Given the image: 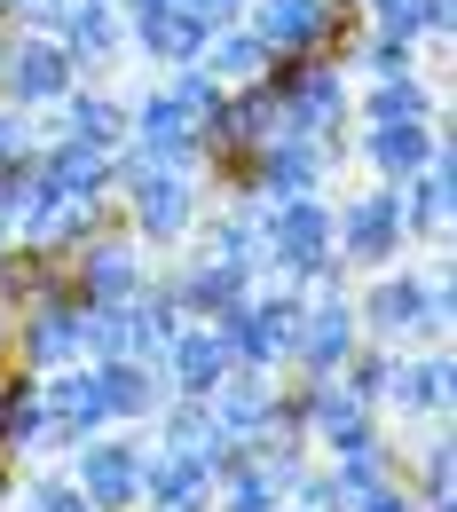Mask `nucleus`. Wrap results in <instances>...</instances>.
<instances>
[{"label": "nucleus", "mask_w": 457, "mask_h": 512, "mask_svg": "<svg viewBox=\"0 0 457 512\" xmlns=\"http://www.w3.org/2000/svg\"><path fill=\"white\" fill-rule=\"evenodd\" d=\"M142 457H150V426H103L64 457V473L87 512H142Z\"/></svg>", "instance_id": "1"}, {"label": "nucleus", "mask_w": 457, "mask_h": 512, "mask_svg": "<svg viewBox=\"0 0 457 512\" xmlns=\"http://www.w3.org/2000/svg\"><path fill=\"white\" fill-rule=\"evenodd\" d=\"M40 410H48L40 457H71L87 434H103V426H111V386H103V363H64V371H40Z\"/></svg>", "instance_id": "2"}, {"label": "nucleus", "mask_w": 457, "mask_h": 512, "mask_svg": "<svg viewBox=\"0 0 457 512\" xmlns=\"http://www.w3.org/2000/svg\"><path fill=\"white\" fill-rule=\"evenodd\" d=\"M8 363H16V371H64V363H87V300H79V292H56V300L16 308Z\"/></svg>", "instance_id": "3"}, {"label": "nucleus", "mask_w": 457, "mask_h": 512, "mask_svg": "<svg viewBox=\"0 0 457 512\" xmlns=\"http://www.w3.org/2000/svg\"><path fill=\"white\" fill-rule=\"evenodd\" d=\"M355 323H363L371 347H394V355L426 347V276H418L410 260H402V268H379V276L355 292Z\"/></svg>", "instance_id": "4"}, {"label": "nucleus", "mask_w": 457, "mask_h": 512, "mask_svg": "<svg viewBox=\"0 0 457 512\" xmlns=\"http://www.w3.org/2000/svg\"><path fill=\"white\" fill-rule=\"evenodd\" d=\"M331 245H339V268H363V276H379L402 260V197L394 190H363L347 197L339 213H331Z\"/></svg>", "instance_id": "5"}, {"label": "nucleus", "mask_w": 457, "mask_h": 512, "mask_svg": "<svg viewBox=\"0 0 457 512\" xmlns=\"http://www.w3.org/2000/svg\"><path fill=\"white\" fill-rule=\"evenodd\" d=\"M363 347V323H355V292H308V316H300V339H292V379H339V363Z\"/></svg>", "instance_id": "6"}, {"label": "nucleus", "mask_w": 457, "mask_h": 512, "mask_svg": "<svg viewBox=\"0 0 457 512\" xmlns=\"http://www.w3.org/2000/svg\"><path fill=\"white\" fill-rule=\"evenodd\" d=\"M450 402H457V363H450V347H410V355H394V379L387 394H379V418L387 426H418V418H450Z\"/></svg>", "instance_id": "7"}, {"label": "nucleus", "mask_w": 457, "mask_h": 512, "mask_svg": "<svg viewBox=\"0 0 457 512\" xmlns=\"http://www.w3.org/2000/svg\"><path fill=\"white\" fill-rule=\"evenodd\" d=\"M308 386V449L316 457H355V449H371V442H387L394 426L371 410V402H355L339 379H300Z\"/></svg>", "instance_id": "8"}, {"label": "nucleus", "mask_w": 457, "mask_h": 512, "mask_svg": "<svg viewBox=\"0 0 457 512\" xmlns=\"http://www.w3.org/2000/svg\"><path fill=\"white\" fill-rule=\"evenodd\" d=\"M119 182H127L134 197V229L150 237V245H174V237H190V221H197V190L190 182H174L150 150L142 158H119Z\"/></svg>", "instance_id": "9"}, {"label": "nucleus", "mask_w": 457, "mask_h": 512, "mask_svg": "<svg viewBox=\"0 0 457 512\" xmlns=\"http://www.w3.org/2000/svg\"><path fill=\"white\" fill-rule=\"evenodd\" d=\"M142 284H150V268H142V245H134V237H87V245L71 253V292H79L87 308H127Z\"/></svg>", "instance_id": "10"}, {"label": "nucleus", "mask_w": 457, "mask_h": 512, "mask_svg": "<svg viewBox=\"0 0 457 512\" xmlns=\"http://www.w3.org/2000/svg\"><path fill=\"white\" fill-rule=\"evenodd\" d=\"M166 284H174V300H182V316H190V323H221V316H237V308L253 300L261 276L237 268V260H182Z\"/></svg>", "instance_id": "11"}, {"label": "nucleus", "mask_w": 457, "mask_h": 512, "mask_svg": "<svg viewBox=\"0 0 457 512\" xmlns=\"http://www.w3.org/2000/svg\"><path fill=\"white\" fill-rule=\"evenodd\" d=\"M158 371H166V386H174V394H197V402H205L213 386L237 371V355H229V339H221L213 323H182V331L158 347Z\"/></svg>", "instance_id": "12"}, {"label": "nucleus", "mask_w": 457, "mask_h": 512, "mask_svg": "<svg viewBox=\"0 0 457 512\" xmlns=\"http://www.w3.org/2000/svg\"><path fill=\"white\" fill-rule=\"evenodd\" d=\"M276 379L284 371H229V379L205 394V410H213V426H221V442H253V434H268V410H276Z\"/></svg>", "instance_id": "13"}, {"label": "nucleus", "mask_w": 457, "mask_h": 512, "mask_svg": "<svg viewBox=\"0 0 457 512\" xmlns=\"http://www.w3.org/2000/svg\"><path fill=\"white\" fill-rule=\"evenodd\" d=\"M40 434H48V410H40V371H0V465H40Z\"/></svg>", "instance_id": "14"}, {"label": "nucleus", "mask_w": 457, "mask_h": 512, "mask_svg": "<svg viewBox=\"0 0 457 512\" xmlns=\"http://www.w3.org/2000/svg\"><path fill=\"white\" fill-rule=\"evenodd\" d=\"M103 386H111V426H150L174 394L158 363H103Z\"/></svg>", "instance_id": "15"}, {"label": "nucleus", "mask_w": 457, "mask_h": 512, "mask_svg": "<svg viewBox=\"0 0 457 512\" xmlns=\"http://www.w3.org/2000/svg\"><path fill=\"white\" fill-rule=\"evenodd\" d=\"M150 442L158 449H221V426L197 394H166V410L150 418Z\"/></svg>", "instance_id": "16"}, {"label": "nucleus", "mask_w": 457, "mask_h": 512, "mask_svg": "<svg viewBox=\"0 0 457 512\" xmlns=\"http://www.w3.org/2000/svg\"><path fill=\"white\" fill-rule=\"evenodd\" d=\"M197 260H237L261 276V213H213L197 229Z\"/></svg>", "instance_id": "17"}, {"label": "nucleus", "mask_w": 457, "mask_h": 512, "mask_svg": "<svg viewBox=\"0 0 457 512\" xmlns=\"http://www.w3.org/2000/svg\"><path fill=\"white\" fill-rule=\"evenodd\" d=\"M213 512H284V497L261 481V465L237 449V457H229V473L213 481Z\"/></svg>", "instance_id": "18"}, {"label": "nucleus", "mask_w": 457, "mask_h": 512, "mask_svg": "<svg viewBox=\"0 0 457 512\" xmlns=\"http://www.w3.org/2000/svg\"><path fill=\"white\" fill-rule=\"evenodd\" d=\"M371 158H379V174H387V182H410V174H418V166L434 158V142L410 127V119H394V127L371 134Z\"/></svg>", "instance_id": "19"}, {"label": "nucleus", "mask_w": 457, "mask_h": 512, "mask_svg": "<svg viewBox=\"0 0 457 512\" xmlns=\"http://www.w3.org/2000/svg\"><path fill=\"white\" fill-rule=\"evenodd\" d=\"M442 229H450V174L434 166L418 190L402 197V237H434V245H442Z\"/></svg>", "instance_id": "20"}, {"label": "nucleus", "mask_w": 457, "mask_h": 512, "mask_svg": "<svg viewBox=\"0 0 457 512\" xmlns=\"http://www.w3.org/2000/svg\"><path fill=\"white\" fill-rule=\"evenodd\" d=\"M16 512H87V497L71 489V473H64V465H24Z\"/></svg>", "instance_id": "21"}, {"label": "nucleus", "mask_w": 457, "mask_h": 512, "mask_svg": "<svg viewBox=\"0 0 457 512\" xmlns=\"http://www.w3.org/2000/svg\"><path fill=\"white\" fill-rule=\"evenodd\" d=\"M387 379H394V347H371V339H363V347H355V355L339 363V386H347L355 402H371V410H379Z\"/></svg>", "instance_id": "22"}, {"label": "nucleus", "mask_w": 457, "mask_h": 512, "mask_svg": "<svg viewBox=\"0 0 457 512\" xmlns=\"http://www.w3.org/2000/svg\"><path fill=\"white\" fill-rule=\"evenodd\" d=\"M64 79H71V64L56 56V48H24V56H16V71H8V87H16L24 103H40V95H56Z\"/></svg>", "instance_id": "23"}, {"label": "nucleus", "mask_w": 457, "mask_h": 512, "mask_svg": "<svg viewBox=\"0 0 457 512\" xmlns=\"http://www.w3.org/2000/svg\"><path fill=\"white\" fill-rule=\"evenodd\" d=\"M284 512H347V497H339V481H331V465L316 457L292 489H284Z\"/></svg>", "instance_id": "24"}, {"label": "nucleus", "mask_w": 457, "mask_h": 512, "mask_svg": "<svg viewBox=\"0 0 457 512\" xmlns=\"http://www.w3.org/2000/svg\"><path fill=\"white\" fill-rule=\"evenodd\" d=\"M347 512H418V497H410V481L394 473V481H379V489H363Z\"/></svg>", "instance_id": "25"}, {"label": "nucleus", "mask_w": 457, "mask_h": 512, "mask_svg": "<svg viewBox=\"0 0 457 512\" xmlns=\"http://www.w3.org/2000/svg\"><path fill=\"white\" fill-rule=\"evenodd\" d=\"M221 71H229V79H261L268 48H261V40H229V48H221Z\"/></svg>", "instance_id": "26"}, {"label": "nucleus", "mask_w": 457, "mask_h": 512, "mask_svg": "<svg viewBox=\"0 0 457 512\" xmlns=\"http://www.w3.org/2000/svg\"><path fill=\"white\" fill-rule=\"evenodd\" d=\"M16 489H24V465H0V512H16Z\"/></svg>", "instance_id": "27"}, {"label": "nucleus", "mask_w": 457, "mask_h": 512, "mask_svg": "<svg viewBox=\"0 0 457 512\" xmlns=\"http://www.w3.org/2000/svg\"><path fill=\"white\" fill-rule=\"evenodd\" d=\"M8 339H16V316L0 308V371H8Z\"/></svg>", "instance_id": "28"}]
</instances>
